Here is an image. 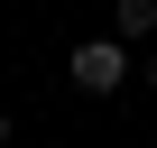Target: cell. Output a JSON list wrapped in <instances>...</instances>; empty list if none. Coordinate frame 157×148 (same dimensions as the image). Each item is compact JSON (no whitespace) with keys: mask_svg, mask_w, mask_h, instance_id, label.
I'll return each instance as SVG.
<instances>
[{"mask_svg":"<svg viewBox=\"0 0 157 148\" xmlns=\"http://www.w3.org/2000/svg\"><path fill=\"white\" fill-rule=\"evenodd\" d=\"M139 84H148V93H157V56H148V65H139Z\"/></svg>","mask_w":157,"mask_h":148,"instance_id":"cell-3","label":"cell"},{"mask_svg":"<svg viewBox=\"0 0 157 148\" xmlns=\"http://www.w3.org/2000/svg\"><path fill=\"white\" fill-rule=\"evenodd\" d=\"M111 37H157V0H111Z\"/></svg>","mask_w":157,"mask_h":148,"instance_id":"cell-2","label":"cell"},{"mask_svg":"<svg viewBox=\"0 0 157 148\" xmlns=\"http://www.w3.org/2000/svg\"><path fill=\"white\" fill-rule=\"evenodd\" d=\"M65 74H74V93H120L129 84V46L120 37H83V46L65 56Z\"/></svg>","mask_w":157,"mask_h":148,"instance_id":"cell-1","label":"cell"},{"mask_svg":"<svg viewBox=\"0 0 157 148\" xmlns=\"http://www.w3.org/2000/svg\"><path fill=\"white\" fill-rule=\"evenodd\" d=\"M0 148H10V111H0Z\"/></svg>","mask_w":157,"mask_h":148,"instance_id":"cell-4","label":"cell"}]
</instances>
